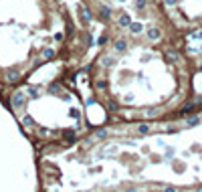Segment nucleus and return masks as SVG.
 <instances>
[{
    "mask_svg": "<svg viewBox=\"0 0 202 192\" xmlns=\"http://www.w3.org/2000/svg\"><path fill=\"white\" fill-rule=\"evenodd\" d=\"M196 192H202V186H200V188H198V190H196Z\"/></svg>",
    "mask_w": 202,
    "mask_h": 192,
    "instance_id": "5",
    "label": "nucleus"
},
{
    "mask_svg": "<svg viewBox=\"0 0 202 192\" xmlns=\"http://www.w3.org/2000/svg\"><path fill=\"white\" fill-rule=\"evenodd\" d=\"M166 192H176V190H174V188H166Z\"/></svg>",
    "mask_w": 202,
    "mask_h": 192,
    "instance_id": "4",
    "label": "nucleus"
},
{
    "mask_svg": "<svg viewBox=\"0 0 202 192\" xmlns=\"http://www.w3.org/2000/svg\"><path fill=\"white\" fill-rule=\"evenodd\" d=\"M146 6V0H137V8H144Z\"/></svg>",
    "mask_w": 202,
    "mask_h": 192,
    "instance_id": "2",
    "label": "nucleus"
},
{
    "mask_svg": "<svg viewBox=\"0 0 202 192\" xmlns=\"http://www.w3.org/2000/svg\"><path fill=\"white\" fill-rule=\"evenodd\" d=\"M176 2H178V0H166V4H168V6H174Z\"/></svg>",
    "mask_w": 202,
    "mask_h": 192,
    "instance_id": "3",
    "label": "nucleus"
},
{
    "mask_svg": "<svg viewBox=\"0 0 202 192\" xmlns=\"http://www.w3.org/2000/svg\"><path fill=\"white\" fill-rule=\"evenodd\" d=\"M148 37L152 40H156V39H160V30H158V28H152V30H150L148 33Z\"/></svg>",
    "mask_w": 202,
    "mask_h": 192,
    "instance_id": "1",
    "label": "nucleus"
}]
</instances>
